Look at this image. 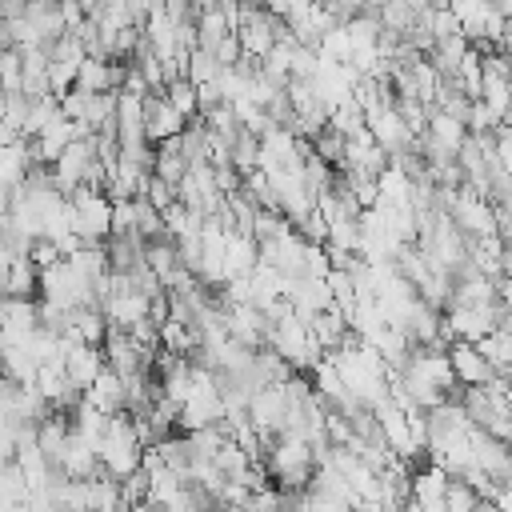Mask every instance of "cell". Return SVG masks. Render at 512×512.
I'll list each match as a JSON object with an SVG mask.
<instances>
[{
	"instance_id": "cell-19",
	"label": "cell",
	"mask_w": 512,
	"mask_h": 512,
	"mask_svg": "<svg viewBox=\"0 0 512 512\" xmlns=\"http://www.w3.org/2000/svg\"><path fill=\"white\" fill-rule=\"evenodd\" d=\"M308 152H312L316 160H324L328 168H340V164H344V136L332 132V128H320V132L308 140Z\"/></svg>"
},
{
	"instance_id": "cell-16",
	"label": "cell",
	"mask_w": 512,
	"mask_h": 512,
	"mask_svg": "<svg viewBox=\"0 0 512 512\" xmlns=\"http://www.w3.org/2000/svg\"><path fill=\"white\" fill-rule=\"evenodd\" d=\"M472 348L480 352V360H484L496 376H504V372H508V360H512V336H508V328H492V332H488V336H480Z\"/></svg>"
},
{
	"instance_id": "cell-2",
	"label": "cell",
	"mask_w": 512,
	"mask_h": 512,
	"mask_svg": "<svg viewBox=\"0 0 512 512\" xmlns=\"http://www.w3.org/2000/svg\"><path fill=\"white\" fill-rule=\"evenodd\" d=\"M264 472L276 480L280 492H304L312 476V448L300 432H280L264 448Z\"/></svg>"
},
{
	"instance_id": "cell-4",
	"label": "cell",
	"mask_w": 512,
	"mask_h": 512,
	"mask_svg": "<svg viewBox=\"0 0 512 512\" xmlns=\"http://www.w3.org/2000/svg\"><path fill=\"white\" fill-rule=\"evenodd\" d=\"M364 132L372 136V144L392 160V156H404V152H412V144H416V136L404 128V120L396 116V108L392 104H380V108H372L368 116H364Z\"/></svg>"
},
{
	"instance_id": "cell-11",
	"label": "cell",
	"mask_w": 512,
	"mask_h": 512,
	"mask_svg": "<svg viewBox=\"0 0 512 512\" xmlns=\"http://www.w3.org/2000/svg\"><path fill=\"white\" fill-rule=\"evenodd\" d=\"M84 404H92L96 412H104V416H116V412H124V380L116 376V372H100L88 388H84Z\"/></svg>"
},
{
	"instance_id": "cell-28",
	"label": "cell",
	"mask_w": 512,
	"mask_h": 512,
	"mask_svg": "<svg viewBox=\"0 0 512 512\" xmlns=\"http://www.w3.org/2000/svg\"><path fill=\"white\" fill-rule=\"evenodd\" d=\"M24 256H28V260H32V264H36V272H40V268H48V264H56V260H60V252H56V244H52V240H44V236H36V240H32V244H28V252H24Z\"/></svg>"
},
{
	"instance_id": "cell-5",
	"label": "cell",
	"mask_w": 512,
	"mask_h": 512,
	"mask_svg": "<svg viewBox=\"0 0 512 512\" xmlns=\"http://www.w3.org/2000/svg\"><path fill=\"white\" fill-rule=\"evenodd\" d=\"M448 220H452L468 240H476V236H496L492 204H488L480 192H472L468 184L456 188V200H452V208H448Z\"/></svg>"
},
{
	"instance_id": "cell-10",
	"label": "cell",
	"mask_w": 512,
	"mask_h": 512,
	"mask_svg": "<svg viewBox=\"0 0 512 512\" xmlns=\"http://www.w3.org/2000/svg\"><path fill=\"white\" fill-rule=\"evenodd\" d=\"M56 472H60L64 480H88V476H96V472H100V464H96V444L84 440V436H76V432L68 428V444H64V456H60Z\"/></svg>"
},
{
	"instance_id": "cell-23",
	"label": "cell",
	"mask_w": 512,
	"mask_h": 512,
	"mask_svg": "<svg viewBox=\"0 0 512 512\" xmlns=\"http://www.w3.org/2000/svg\"><path fill=\"white\" fill-rule=\"evenodd\" d=\"M140 200H148L156 212H164L168 204H176V188L172 184H164V180H156L152 172H148V180H144V192H140Z\"/></svg>"
},
{
	"instance_id": "cell-22",
	"label": "cell",
	"mask_w": 512,
	"mask_h": 512,
	"mask_svg": "<svg viewBox=\"0 0 512 512\" xmlns=\"http://www.w3.org/2000/svg\"><path fill=\"white\" fill-rule=\"evenodd\" d=\"M164 100H168L184 120L196 116V88H192L188 80H172V84H164Z\"/></svg>"
},
{
	"instance_id": "cell-21",
	"label": "cell",
	"mask_w": 512,
	"mask_h": 512,
	"mask_svg": "<svg viewBox=\"0 0 512 512\" xmlns=\"http://www.w3.org/2000/svg\"><path fill=\"white\" fill-rule=\"evenodd\" d=\"M476 492L460 480V476H448V484H444V512H476Z\"/></svg>"
},
{
	"instance_id": "cell-7",
	"label": "cell",
	"mask_w": 512,
	"mask_h": 512,
	"mask_svg": "<svg viewBox=\"0 0 512 512\" xmlns=\"http://www.w3.org/2000/svg\"><path fill=\"white\" fill-rule=\"evenodd\" d=\"M60 360H64L68 384H76L80 392L104 372V352L100 348H88V344H64L60 340Z\"/></svg>"
},
{
	"instance_id": "cell-9",
	"label": "cell",
	"mask_w": 512,
	"mask_h": 512,
	"mask_svg": "<svg viewBox=\"0 0 512 512\" xmlns=\"http://www.w3.org/2000/svg\"><path fill=\"white\" fill-rule=\"evenodd\" d=\"M472 468L484 472L488 480L508 484V472H512V464H508V444H504V440H492V436L480 432V428H472Z\"/></svg>"
},
{
	"instance_id": "cell-29",
	"label": "cell",
	"mask_w": 512,
	"mask_h": 512,
	"mask_svg": "<svg viewBox=\"0 0 512 512\" xmlns=\"http://www.w3.org/2000/svg\"><path fill=\"white\" fill-rule=\"evenodd\" d=\"M56 12H60V20H64V32H76V28L84 24V12L76 8V0H56Z\"/></svg>"
},
{
	"instance_id": "cell-24",
	"label": "cell",
	"mask_w": 512,
	"mask_h": 512,
	"mask_svg": "<svg viewBox=\"0 0 512 512\" xmlns=\"http://www.w3.org/2000/svg\"><path fill=\"white\" fill-rule=\"evenodd\" d=\"M240 512H280V488H272V484L252 488L248 500L240 504Z\"/></svg>"
},
{
	"instance_id": "cell-13",
	"label": "cell",
	"mask_w": 512,
	"mask_h": 512,
	"mask_svg": "<svg viewBox=\"0 0 512 512\" xmlns=\"http://www.w3.org/2000/svg\"><path fill=\"white\" fill-rule=\"evenodd\" d=\"M64 444H68V416L48 412V416L36 424V448H40V456L56 468L60 456H64Z\"/></svg>"
},
{
	"instance_id": "cell-25",
	"label": "cell",
	"mask_w": 512,
	"mask_h": 512,
	"mask_svg": "<svg viewBox=\"0 0 512 512\" xmlns=\"http://www.w3.org/2000/svg\"><path fill=\"white\" fill-rule=\"evenodd\" d=\"M0 92H4V96L20 92V52H16V48L0 52Z\"/></svg>"
},
{
	"instance_id": "cell-17",
	"label": "cell",
	"mask_w": 512,
	"mask_h": 512,
	"mask_svg": "<svg viewBox=\"0 0 512 512\" xmlns=\"http://www.w3.org/2000/svg\"><path fill=\"white\" fill-rule=\"evenodd\" d=\"M84 488H88V512H124V504H120V480L96 472V476L84 480Z\"/></svg>"
},
{
	"instance_id": "cell-27",
	"label": "cell",
	"mask_w": 512,
	"mask_h": 512,
	"mask_svg": "<svg viewBox=\"0 0 512 512\" xmlns=\"http://www.w3.org/2000/svg\"><path fill=\"white\" fill-rule=\"evenodd\" d=\"M212 56H216V64H220V68H232V64L244 56V52H240V40H236V32H224V36L216 40Z\"/></svg>"
},
{
	"instance_id": "cell-18",
	"label": "cell",
	"mask_w": 512,
	"mask_h": 512,
	"mask_svg": "<svg viewBox=\"0 0 512 512\" xmlns=\"http://www.w3.org/2000/svg\"><path fill=\"white\" fill-rule=\"evenodd\" d=\"M24 500H28V484H24L20 468H16L12 460H4V464H0V512L16 508V504H24Z\"/></svg>"
},
{
	"instance_id": "cell-14",
	"label": "cell",
	"mask_w": 512,
	"mask_h": 512,
	"mask_svg": "<svg viewBox=\"0 0 512 512\" xmlns=\"http://www.w3.org/2000/svg\"><path fill=\"white\" fill-rule=\"evenodd\" d=\"M36 264L28 256H12V264L4 268L0 276V296H12V300H32L36 292Z\"/></svg>"
},
{
	"instance_id": "cell-31",
	"label": "cell",
	"mask_w": 512,
	"mask_h": 512,
	"mask_svg": "<svg viewBox=\"0 0 512 512\" xmlns=\"http://www.w3.org/2000/svg\"><path fill=\"white\" fill-rule=\"evenodd\" d=\"M0 120H4V96H0Z\"/></svg>"
},
{
	"instance_id": "cell-3",
	"label": "cell",
	"mask_w": 512,
	"mask_h": 512,
	"mask_svg": "<svg viewBox=\"0 0 512 512\" xmlns=\"http://www.w3.org/2000/svg\"><path fill=\"white\" fill-rule=\"evenodd\" d=\"M68 204H72V232L84 244H104L112 228V200L92 188H72Z\"/></svg>"
},
{
	"instance_id": "cell-26",
	"label": "cell",
	"mask_w": 512,
	"mask_h": 512,
	"mask_svg": "<svg viewBox=\"0 0 512 512\" xmlns=\"http://www.w3.org/2000/svg\"><path fill=\"white\" fill-rule=\"evenodd\" d=\"M144 500H148V476H144V472L124 476V480H120V504H124V508H136V504H144Z\"/></svg>"
},
{
	"instance_id": "cell-30",
	"label": "cell",
	"mask_w": 512,
	"mask_h": 512,
	"mask_svg": "<svg viewBox=\"0 0 512 512\" xmlns=\"http://www.w3.org/2000/svg\"><path fill=\"white\" fill-rule=\"evenodd\" d=\"M476 512H500V508H496V504H488V500H480V504H476Z\"/></svg>"
},
{
	"instance_id": "cell-8",
	"label": "cell",
	"mask_w": 512,
	"mask_h": 512,
	"mask_svg": "<svg viewBox=\"0 0 512 512\" xmlns=\"http://www.w3.org/2000/svg\"><path fill=\"white\" fill-rule=\"evenodd\" d=\"M444 356H448V368H452V380L456 384H464V388H480V384H488L496 372L480 360V352L472 348V344H464V340H452L448 348H444Z\"/></svg>"
},
{
	"instance_id": "cell-12",
	"label": "cell",
	"mask_w": 512,
	"mask_h": 512,
	"mask_svg": "<svg viewBox=\"0 0 512 512\" xmlns=\"http://www.w3.org/2000/svg\"><path fill=\"white\" fill-rule=\"evenodd\" d=\"M252 268H256V240L240 236V232H228L224 236V284L236 280V276H248Z\"/></svg>"
},
{
	"instance_id": "cell-1",
	"label": "cell",
	"mask_w": 512,
	"mask_h": 512,
	"mask_svg": "<svg viewBox=\"0 0 512 512\" xmlns=\"http://www.w3.org/2000/svg\"><path fill=\"white\" fill-rule=\"evenodd\" d=\"M140 460H144V448H140V440H136L132 416H128V412L108 416L104 436L96 440V464H100V472L112 476V480H124V476L140 472Z\"/></svg>"
},
{
	"instance_id": "cell-6",
	"label": "cell",
	"mask_w": 512,
	"mask_h": 512,
	"mask_svg": "<svg viewBox=\"0 0 512 512\" xmlns=\"http://www.w3.org/2000/svg\"><path fill=\"white\" fill-rule=\"evenodd\" d=\"M184 116L164 100V92H148L144 96V140L156 148V144H164V140H172V136H180L184 132Z\"/></svg>"
},
{
	"instance_id": "cell-15",
	"label": "cell",
	"mask_w": 512,
	"mask_h": 512,
	"mask_svg": "<svg viewBox=\"0 0 512 512\" xmlns=\"http://www.w3.org/2000/svg\"><path fill=\"white\" fill-rule=\"evenodd\" d=\"M64 332H72V336H76L80 344H88V348H100L104 336H108V324H104L100 308H72Z\"/></svg>"
},
{
	"instance_id": "cell-20",
	"label": "cell",
	"mask_w": 512,
	"mask_h": 512,
	"mask_svg": "<svg viewBox=\"0 0 512 512\" xmlns=\"http://www.w3.org/2000/svg\"><path fill=\"white\" fill-rule=\"evenodd\" d=\"M216 72H220V64H216V56L212 52H204V48H192L188 52V68H184V80L196 88V84H212L216 80Z\"/></svg>"
}]
</instances>
